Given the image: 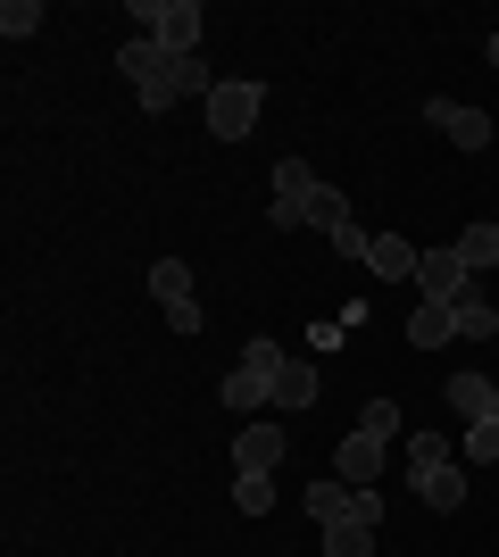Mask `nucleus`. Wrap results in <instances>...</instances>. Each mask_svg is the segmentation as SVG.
Returning a JSON list of instances; mask_svg holds the SVG:
<instances>
[{
  "mask_svg": "<svg viewBox=\"0 0 499 557\" xmlns=\"http://www.w3.org/2000/svg\"><path fill=\"white\" fill-rule=\"evenodd\" d=\"M350 516L358 524H383V491H350Z\"/></svg>",
  "mask_w": 499,
  "mask_h": 557,
  "instance_id": "25",
  "label": "nucleus"
},
{
  "mask_svg": "<svg viewBox=\"0 0 499 557\" xmlns=\"http://www.w3.org/2000/svg\"><path fill=\"white\" fill-rule=\"evenodd\" d=\"M458 466H499V417H491V424H466V442H458Z\"/></svg>",
  "mask_w": 499,
  "mask_h": 557,
  "instance_id": "22",
  "label": "nucleus"
},
{
  "mask_svg": "<svg viewBox=\"0 0 499 557\" xmlns=\"http://www.w3.org/2000/svg\"><path fill=\"white\" fill-rule=\"evenodd\" d=\"M383 458H391V442H383V433H366V424H350V433H341V449H333V474H341L350 491H375Z\"/></svg>",
  "mask_w": 499,
  "mask_h": 557,
  "instance_id": "8",
  "label": "nucleus"
},
{
  "mask_svg": "<svg viewBox=\"0 0 499 557\" xmlns=\"http://www.w3.org/2000/svg\"><path fill=\"white\" fill-rule=\"evenodd\" d=\"M234 508L241 516H275V474H234Z\"/></svg>",
  "mask_w": 499,
  "mask_h": 557,
  "instance_id": "20",
  "label": "nucleus"
},
{
  "mask_svg": "<svg viewBox=\"0 0 499 557\" xmlns=\"http://www.w3.org/2000/svg\"><path fill=\"white\" fill-rule=\"evenodd\" d=\"M42 25H50V9H42V0H0V34H9V42L42 34Z\"/></svg>",
  "mask_w": 499,
  "mask_h": 557,
  "instance_id": "19",
  "label": "nucleus"
},
{
  "mask_svg": "<svg viewBox=\"0 0 499 557\" xmlns=\"http://www.w3.org/2000/svg\"><path fill=\"white\" fill-rule=\"evenodd\" d=\"M483 59H491V67H499V34H483Z\"/></svg>",
  "mask_w": 499,
  "mask_h": 557,
  "instance_id": "26",
  "label": "nucleus"
},
{
  "mask_svg": "<svg viewBox=\"0 0 499 557\" xmlns=\"http://www.w3.org/2000/svg\"><path fill=\"white\" fill-rule=\"evenodd\" d=\"M284 424H241L234 433V474H275V466H284Z\"/></svg>",
  "mask_w": 499,
  "mask_h": 557,
  "instance_id": "10",
  "label": "nucleus"
},
{
  "mask_svg": "<svg viewBox=\"0 0 499 557\" xmlns=\"http://www.w3.org/2000/svg\"><path fill=\"white\" fill-rule=\"evenodd\" d=\"M309 516L316 524H341V516H350V483H341V474H333V483H309Z\"/></svg>",
  "mask_w": 499,
  "mask_h": 557,
  "instance_id": "21",
  "label": "nucleus"
},
{
  "mask_svg": "<svg viewBox=\"0 0 499 557\" xmlns=\"http://www.w3.org/2000/svg\"><path fill=\"white\" fill-rule=\"evenodd\" d=\"M358 424H366V433H383V442H391V433H400V399H366V408H358Z\"/></svg>",
  "mask_w": 499,
  "mask_h": 557,
  "instance_id": "24",
  "label": "nucleus"
},
{
  "mask_svg": "<svg viewBox=\"0 0 499 557\" xmlns=\"http://www.w3.org/2000/svg\"><path fill=\"white\" fill-rule=\"evenodd\" d=\"M466 292H475V275H466V258H458V250H425V258H416V300L458 308Z\"/></svg>",
  "mask_w": 499,
  "mask_h": 557,
  "instance_id": "7",
  "label": "nucleus"
},
{
  "mask_svg": "<svg viewBox=\"0 0 499 557\" xmlns=\"http://www.w3.org/2000/svg\"><path fill=\"white\" fill-rule=\"evenodd\" d=\"M150 300L166 308L175 333H200V300H191V267L184 258H150Z\"/></svg>",
  "mask_w": 499,
  "mask_h": 557,
  "instance_id": "6",
  "label": "nucleus"
},
{
  "mask_svg": "<svg viewBox=\"0 0 499 557\" xmlns=\"http://www.w3.org/2000/svg\"><path fill=\"white\" fill-rule=\"evenodd\" d=\"M441 392H450V408H458L466 424H491V417H499V383H483V374H450Z\"/></svg>",
  "mask_w": 499,
  "mask_h": 557,
  "instance_id": "13",
  "label": "nucleus"
},
{
  "mask_svg": "<svg viewBox=\"0 0 499 557\" xmlns=\"http://www.w3.org/2000/svg\"><path fill=\"white\" fill-rule=\"evenodd\" d=\"M117 75L134 84V100H142L150 116H166L184 92H216L209 59H166V50H159V42H142V34H134V42L117 50Z\"/></svg>",
  "mask_w": 499,
  "mask_h": 557,
  "instance_id": "1",
  "label": "nucleus"
},
{
  "mask_svg": "<svg viewBox=\"0 0 499 557\" xmlns=\"http://www.w3.org/2000/svg\"><path fill=\"white\" fill-rule=\"evenodd\" d=\"M325 557H375V524H358V516L325 524Z\"/></svg>",
  "mask_w": 499,
  "mask_h": 557,
  "instance_id": "18",
  "label": "nucleus"
},
{
  "mask_svg": "<svg viewBox=\"0 0 499 557\" xmlns=\"http://www.w3.org/2000/svg\"><path fill=\"white\" fill-rule=\"evenodd\" d=\"M300 408H316V367L309 358H284V374H275V417H300Z\"/></svg>",
  "mask_w": 499,
  "mask_h": 557,
  "instance_id": "14",
  "label": "nucleus"
},
{
  "mask_svg": "<svg viewBox=\"0 0 499 557\" xmlns=\"http://www.w3.org/2000/svg\"><path fill=\"white\" fill-rule=\"evenodd\" d=\"M275 374H284V349L266 342H241V358L225 367V383H216V399H225V417H259V408H275Z\"/></svg>",
  "mask_w": 499,
  "mask_h": 557,
  "instance_id": "2",
  "label": "nucleus"
},
{
  "mask_svg": "<svg viewBox=\"0 0 499 557\" xmlns=\"http://www.w3.org/2000/svg\"><path fill=\"white\" fill-rule=\"evenodd\" d=\"M408 483H416V499H425L433 516H450V508H466V466H425V474H408Z\"/></svg>",
  "mask_w": 499,
  "mask_h": 557,
  "instance_id": "12",
  "label": "nucleus"
},
{
  "mask_svg": "<svg viewBox=\"0 0 499 557\" xmlns=\"http://www.w3.org/2000/svg\"><path fill=\"white\" fill-rule=\"evenodd\" d=\"M416 242H408V233H375V242H366V275L375 283H416Z\"/></svg>",
  "mask_w": 499,
  "mask_h": 557,
  "instance_id": "11",
  "label": "nucleus"
},
{
  "mask_svg": "<svg viewBox=\"0 0 499 557\" xmlns=\"http://www.w3.org/2000/svg\"><path fill=\"white\" fill-rule=\"evenodd\" d=\"M316 200H325V175H316L309 159H275V209H266V225H316Z\"/></svg>",
  "mask_w": 499,
  "mask_h": 557,
  "instance_id": "5",
  "label": "nucleus"
},
{
  "mask_svg": "<svg viewBox=\"0 0 499 557\" xmlns=\"http://www.w3.org/2000/svg\"><path fill=\"white\" fill-rule=\"evenodd\" d=\"M450 250L466 258V275H491V267H499V225H466Z\"/></svg>",
  "mask_w": 499,
  "mask_h": 557,
  "instance_id": "16",
  "label": "nucleus"
},
{
  "mask_svg": "<svg viewBox=\"0 0 499 557\" xmlns=\"http://www.w3.org/2000/svg\"><path fill=\"white\" fill-rule=\"evenodd\" d=\"M458 449L441 442V433H416V442H408V474H425V466H450Z\"/></svg>",
  "mask_w": 499,
  "mask_h": 557,
  "instance_id": "23",
  "label": "nucleus"
},
{
  "mask_svg": "<svg viewBox=\"0 0 499 557\" xmlns=\"http://www.w3.org/2000/svg\"><path fill=\"white\" fill-rule=\"evenodd\" d=\"M259 116H266V84L259 75H225V84L209 92V134L216 141H250Z\"/></svg>",
  "mask_w": 499,
  "mask_h": 557,
  "instance_id": "4",
  "label": "nucleus"
},
{
  "mask_svg": "<svg viewBox=\"0 0 499 557\" xmlns=\"http://www.w3.org/2000/svg\"><path fill=\"white\" fill-rule=\"evenodd\" d=\"M408 342H416V349H450V342H458V317H450V308H433V300H416Z\"/></svg>",
  "mask_w": 499,
  "mask_h": 557,
  "instance_id": "15",
  "label": "nucleus"
},
{
  "mask_svg": "<svg viewBox=\"0 0 499 557\" xmlns=\"http://www.w3.org/2000/svg\"><path fill=\"white\" fill-rule=\"evenodd\" d=\"M134 25L166 59H200V0H134Z\"/></svg>",
  "mask_w": 499,
  "mask_h": 557,
  "instance_id": "3",
  "label": "nucleus"
},
{
  "mask_svg": "<svg viewBox=\"0 0 499 557\" xmlns=\"http://www.w3.org/2000/svg\"><path fill=\"white\" fill-rule=\"evenodd\" d=\"M450 317H458V342H491V333H499V308L483 300V292H466Z\"/></svg>",
  "mask_w": 499,
  "mask_h": 557,
  "instance_id": "17",
  "label": "nucleus"
},
{
  "mask_svg": "<svg viewBox=\"0 0 499 557\" xmlns=\"http://www.w3.org/2000/svg\"><path fill=\"white\" fill-rule=\"evenodd\" d=\"M425 125L441 141H458V150H483V141H491V116L466 109V100H425Z\"/></svg>",
  "mask_w": 499,
  "mask_h": 557,
  "instance_id": "9",
  "label": "nucleus"
}]
</instances>
